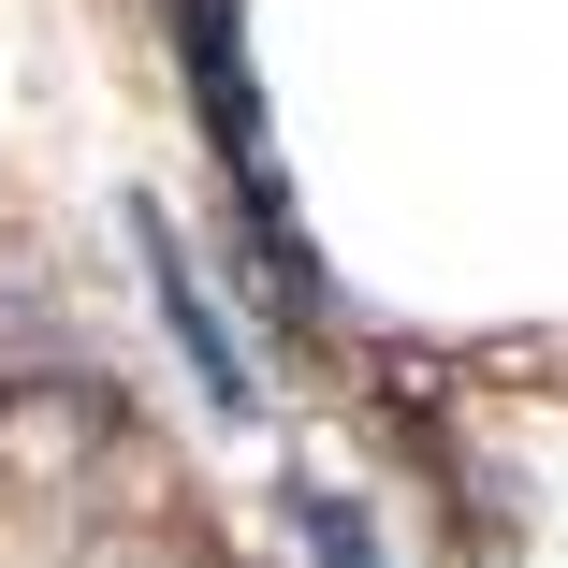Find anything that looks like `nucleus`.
<instances>
[{
	"label": "nucleus",
	"mask_w": 568,
	"mask_h": 568,
	"mask_svg": "<svg viewBox=\"0 0 568 568\" xmlns=\"http://www.w3.org/2000/svg\"><path fill=\"white\" fill-rule=\"evenodd\" d=\"M161 30H175V73L204 102V146L219 175H234V219H248V277L277 321H335V277L306 248V204L277 190V132H263V73H248V0H161Z\"/></svg>",
	"instance_id": "1"
},
{
	"label": "nucleus",
	"mask_w": 568,
	"mask_h": 568,
	"mask_svg": "<svg viewBox=\"0 0 568 568\" xmlns=\"http://www.w3.org/2000/svg\"><path fill=\"white\" fill-rule=\"evenodd\" d=\"M132 248H146V306H161V335H175V365H190V394H204L219 423H248V408H263V379H248V351H234V321H219V292H204V263L175 248V219H161V204H132Z\"/></svg>",
	"instance_id": "2"
},
{
	"label": "nucleus",
	"mask_w": 568,
	"mask_h": 568,
	"mask_svg": "<svg viewBox=\"0 0 568 568\" xmlns=\"http://www.w3.org/2000/svg\"><path fill=\"white\" fill-rule=\"evenodd\" d=\"M292 554H306V568H394L351 481H292Z\"/></svg>",
	"instance_id": "3"
}]
</instances>
